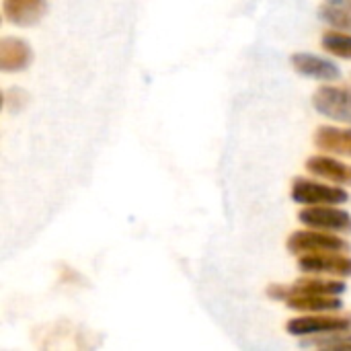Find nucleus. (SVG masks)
Segmentation results:
<instances>
[{
    "label": "nucleus",
    "instance_id": "f257e3e1",
    "mask_svg": "<svg viewBox=\"0 0 351 351\" xmlns=\"http://www.w3.org/2000/svg\"><path fill=\"white\" fill-rule=\"evenodd\" d=\"M288 251L292 255H319V253H343L350 251L351 245L348 241L333 237L327 232H319L317 228L311 230H298L288 237L286 243Z\"/></svg>",
    "mask_w": 351,
    "mask_h": 351
},
{
    "label": "nucleus",
    "instance_id": "f03ea898",
    "mask_svg": "<svg viewBox=\"0 0 351 351\" xmlns=\"http://www.w3.org/2000/svg\"><path fill=\"white\" fill-rule=\"evenodd\" d=\"M292 199L302 206H335L350 199L341 187H329L311 179H296L292 183Z\"/></svg>",
    "mask_w": 351,
    "mask_h": 351
},
{
    "label": "nucleus",
    "instance_id": "7ed1b4c3",
    "mask_svg": "<svg viewBox=\"0 0 351 351\" xmlns=\"http://www.w3.org/2000/svg\"><path fill=\"white\" fill-rule=\"evenodd\" d=\"M313 105L315 109L335 121H346L351 123V90L341 86H321L313 95Z\"/></svg>",
    "mask_w": 351,
    "mask_h": 351
},
{
    "label": "nucleus",
    "instance_id": "20e7f679",
    "mask_svg": "<svg viewBox=\"0 0 351 351\" xmlns=\"http://www.w3.org/2000/svg\"><path fill=\"white\" fill-rule=\"evenodd\" d=\"M298 218L308 228L329 232H351V214L335 206H308L300 212Z\"/></svg>",
    "mask_w": 351,
    "mask_h": 351
},
{
    "label": "nucleus",
    "instance_id": "39448f33",
    "mask_svg": "<svg viewBox=\"0 0 351 351\" xmlns=\"http://www.w3.org/2000/svg\"><path fill=\"white\" fill-rule=\"evenodd\" d=\"M286 331L296 337L323 335L335 331H351V319L348 317H298L290 319Z\"/></svg>",
    "mask_w": 351,
    "mask_h": 351
},
{
    "label": "nucleus",
    "instance_id": "423d86ee",
    "mask_svg": "<svg viewBox=\"0 0 351 351\" xmlns=\"http://www.w3.org/2000/svg\"><path fill=\"white\" fill-rule=\"evenodd\" d=\"M298 265L304 274H315V276H339V278L351 276V257L337 253L302 255Z\"/></svg>",
    "mask_w": 351,
    "mask_h": 351
},
{
    "label": "nucleus",
    "instance_id": "0eeeda50",
    "mask_svg": "<svg viewBox=\"0 0 351 351\" xmlns=\"http://www.w3.org/2000/svg\"><path fill=\"white\" fill-rule=\"evenodd\" d=\"M292 66L298 74L306 76V78H315V80H337L341 76V70L335 62L315 56V53H294L292 56Z\"/></svg>",
    "mask_w": 351,
    "mask_h": 351
},
{
    "label": "nucleus",
    "instance_id": "6e6552de",
    "mask_svg": "<svg viewBox=\"0 0 351 351\" xmlns=\"http://www.w3.org/2000/svg\"><path fill=\"white\" fill-rule=\"evenodd\" d=\"M47 8H49L47 0H4L2 2L4 16L19 27H31L39 23L45 16Z\"/></svg>",
    "mask_w": 351,
    "mask_h": 351
},
{
    "label": "nucleus",
    "instance_id": "1a4fd4ad",
    "mask_svg": "<svg viewBox=\"0 0 351 351\" xmlns=\"http://www.w3.org/2000/svg\"><path fill=\"white\" fill-rule=\"evenodd\" d=\"M33 60V49L27 41L19 37H4L0 41V70L2 72H21Z\"/></svg>",
    "mask_w": 351,
    "mask_h": 351
},
{
    "label": "nucleus",
    "instance_id": "9d476101",
    "mask_svg": "<svg viewBox=\"0 0 351 351\" xmlns=\"http://www.w3.org/2000/svg\"><path fill=\"white\" fill-rule=\"evenodd\" d=\"M315 144L323 152L351 156V128H333L323 125L315 134Z\"/></svg>",
    "mask_w": 351,
    "mask_h": 351
},
{
    "label": "nucleus",
    "instance_id": "9b49d317",
    "mask_svg": "<svg viewBox=\"0 0 351 351\" xmlns=\"http://www.w3.org/2000/svg\"><path fill=\"white\" fill-rule=\"evenodd\" d=\"M306 169L317 175L323 177L327 181H335L341 185H351V167L346 162H339L335 158L329 156H313L306 160Z\"/></svg>",
    "mask_w": 351,
    "mask_h": 351
},
{
    "label": "nucleus",
    "instance_id": "f8f14e48",
    "mask_svg": "<svg viewBox=\"0 0 351 351\" xmlns=\"http://www.w3.org/2000/svg\"><path fill=\"white\" fill-rule=\"evenodd\" d=\"M288 308L300 313H331L341 308V300L337 296H321V294H290L284 298Z\"/></svg>",
    "mask_w": 351,
    "mask_h": 351
},
{
    "label": "nucleus",
    "instance_id": "ddd939ff",
    "mask_svg": "<svg viewBox=\"0 0 351 351\" xmlns=\"http://www.w3.org/2000/svg\"><path fill=\"white\" fill-rule=\"evenodd\" d=\"M319 16L339 31H351V0H327L321 6Z\"/></svg>",
    "mask_w": 351,
    "mask_h": 351
},
{
    "label": "nucleus",
    "instance_id": "4468645a",
    "mask_svg": "<svg viewBox=\"0 0 351 351\" xmlns=\"http://www.w3.org/2000/svg\"><path fill=\"white\" fill-rule=\"evenodd\" d=\"M302 346H306V348H319V350H351V333L350 331L323 333L319 337L304 339Z\"/></svg>",
    "mask_w": 351,
    "mask_h": 351
},
{
    "label": "nucleus",
    "instance_id": "2eb2a0df",
    "mask_svg": "<svg viewBox=\"0 0 351 351\" xmlns=\"http://www.w3.org/2000/svg\"><path fill=\"white\" fill-rule=\"evenodd\" d=\"M323 49L337 56V58H346L351 60V35L339 33V31H329L323 35Z\"/></svg>",
    "mask_w": 351,
    "mask_h": 351
},
{
    "label": "nucleus",
    "instance_id": "dca6fc26",
    "mask_svg": "<svg viewBox=\"0 0 351 351\" xmlns=\"http://www.w3.org/2000/svg\"><path fill=\"white\" fill-rule=\"evenodd\" d=\"M29 103V93L27 90H23V88H8L6 93H4V107L8 109V111H19V109H23L25 105Z\"/></svg>",
    "mask_w": 351,
    "mask_h": 351
}]
</instances>
